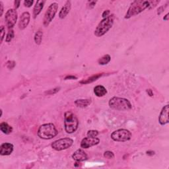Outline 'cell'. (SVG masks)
Here are the masks:
<instances>
[{
    "label": "cell",
    "mask_w": 169,
    "mask_h": 169,
    "mask_svg": "<svg viewBox=\"0 0 169 169\" xmlns=\"http://www.w3.org/2000/svg\"><path fill=\"white\" fill-rule=\"evenodd\" d=\"M33 3L34 1H33V0H32V1L31 0H27V1L24 2V5L27 7H31L33 4Z\"/></svg>",
    "instance_id": "cell-27"
},
{
    "label": "cell",
    "mask_w": 169,
    "mask_h": 169,
    "mask_svg": "<svg viewBox=\"0 0 169 169\" xmlns=\"http://www.w3.org/2000/svg\"><path fill=\"white\" fill-rule=\"evenodd\" d=\"M104 156L106 159H113L114 157V154L113 152H112L110 151H106L104 152Z\"/></svg>",
    "instance_id": "cell-24"
},
{
    "label": "cell",
    "mask_w": 169,
    "mask_h": 169,
    "mask_svg": "<svg viewBox=\"0 0 169 169\" xmlns=\"http://www.w3.org/2000/svg\"><path fill=\"white\" fill-rule=\"evenodd\" d=\"M71 2L70 1H67L66 2L65 5H64L62 8L61 11H59V17L60 19H63L64 18L66 17V16L69 14L70 11L71 10Z\"/></svg>",
    "instance_id": "cell-15"
},
{
    "label": "cell",
    "mask_w": 169,
    "mask_h": 169,
    "mask_svg": "<svg viewBox=\"0 0 169 169\" xmlns=\"http://www.w3.org/2000/svg\"><path fill=\"white\" fill-rule=\"evenodd\" d=\"M59 88H56V90L54 91L55 89H52L51 91H50L49 92H46L48 94H50V95H52V94H54V93H56V92H57L58 91H59Z\"/></svg>",
    "instance_id": "cell-32"
},
{
    "label": "cell",
    "mask_w": 169,
    "mask_h": 169,
    "mask_svg": "<svg viewBox=\"0 0 169 169\" xmlns=\"http://www.w3.org/2000/svg\"><path fill=\"white\" fill-rule=\"evenodd\" d=\"M96 3V2H94V1H91L88 2V7L89 9H92V8H94L95 5Z\"/></svg>",
    "instance_id": "cell-28"
},
{
    "label": "cell",
    "mask_w": 169,
    "mask_h": 169,
    "mask_svg": "<svg viewBox=\"0 0 169 169\" xmlns=\"http://www.w3.org/2000/svg\"><path fill=\"white\" fill-rule=\"evenodd\" d=\"M42 36H43V33L41 30L38 31L37 33H36L34 35V42L37 44V45H40V44H41L42 40Z\"/></svg>",
    "instance_id": "cell-21"
},
{
    "label": "cell",
    "mask_w": 169,
    "mask_h": 169,
    "mask_svg": "<svg viewBox=\"0 0 169 169\" xmlns=\"http://www.w3.org/2000/svg\"><path fill=\"white\" fill-rule=\"evenodd\" d=\"M31 19V15L29 12H24L21 15L19 22V28L20 30L25 29L29 25Z\"/></svg>",
    "instance_id": "cell-12"
},
{
    "label": "cell",
    "mask_w": 169,
    "mask_h": 169,
    "mask_svg": "<svg viewBox=\"0 0 169 169\" xmlns=\"http://www.w3.org/2000/svg\"><path fill=\"white\" fill-rule=\"evenodd\" d=\"M94 93L98 97H102L107 94V90L104 86L97 85L94 88Z\"/></svg>",
    "instance_id": "cell-17"
},
{
    "label": "cell",
    "mask_w": 169,
    "mask_h": 169,
    "mask_svg": "<svg viewBox=\"0 0 169 169\" xmlns=\"http://www.w3.org/2000/svg\"><path fill=\"white\" fill-rule=\"evenodd\" d=\"M20 4H21V2H20V1H15L14 5H15V8L16 9H18V8L19 7Z\"/></svg>",
    "instance_id": "cell-31"
},
{
    "label": "cell",
    "mask_w": 169,
    "mask_h": 169,
    "mask_svg": "<svg viewBox=\"0 0 169 169\" xmlns=\"http://www.w3.org/2000/svg\"><path fill=\"white\" fill-rule=\"evenodd\" d=\"M110 59H111L110 56L108 54H106L103 56L101 58H100L99 59L98 63L99 64H100V65H102V66L106 65V64H108L110 62Z\"/></svg>",
    "instance_id": "cell-20"
},
{
    "label": "cell",
    "mask_w": 169,
    "mask_h": 169,
    "mask_svg": "<svg viewBox=\"0 0 169 169\" xmlns=\"http://www.w3.org/2000/svg\"><path fill=\"white\" fill-rule=\"evenodd\" d=\"M0 7H1V14H0V15L2 16L3 13V4L2 2H0Z\"/></svg>",
    "instance_id": "cell-33"
},
{
    "label": "cell",
    "mask_w": 169,
    "mask_h": 169,
    "mask_svg": "<svg viewBox=\"0 0 169 169\" xmlns=\"http://www.w3.org/2000/svg\"><path fill=\"white\" fill-rule=\"evenodd\" d=\"M0 130L4 134H10L13 131V128L6 122H2L0 124Z\"/></svg>",
    "instance_id": "cell-19"
},
{
    "label": "cell",
    "mask_w": 169,
    "mask_h": 169,
    "mask_svg": "<svg viewBox=\"0 0 169 169\" xmlns=\"http://www.w3.org/2000/svg\"><path fill=\"white\" fill-rule=\"evenodd\" d=\"M99 134V132L97 130H88L87 131V136L91 138H95Z\"/></svg>",
    "instance_id": "cell-25"
},
{
    "label": "cell",
    "mask_w": 169,
    "mask_h": 169,
    "mask_svg": "<svg viewBox=\"0 0 169 169\" xmlns=\"http://www.w3.org/2000/svg\"><path fill=\"white\" fill-rule=\"evenodd\" d=\"M108 104L112 109L118 111H126L131 110L132 108V105L130 100L125 98L117 97V96L110 99Z\"/></svg>",
    "instance_id": "cell-4"
},
{
    "label": "cell",
    "mask_w": 169,
    "mask_h": 169,
    "mask_svg": "<svg viewBox=\"0 0 169 169\" xmlns=\"http://www.w3.org/2000/svg\"><path fill=\"white\" fill-rule=\"evenodd\" d=\"M91 103V99H78L75 101V105L79 108H84L88 105H90Z\"/></svg>",
    "instance_id": "cell-18"
},
{
    "label": "cell",
    "mask_w": 169,
    "mask_h": 169,
    "mask_svg": "<svg viewBox=\"0 0 169 169\" xmlns=\"http://www.w3.org/2000/svg\"><path fill=\"white\" fill-rule=\"evenodd\" d=\"M168 15H169V14L167 13L165 16H164V17H163L164 21H168Z\"/></svg>",
    "instance_id": "cell-35"
},
{
    "label": "cell",
    "mask_w": 169,
    "mask_h": 169,
    "mask_svg": "<svg viewBox=\"0 0 169 169\" xmlns=\"http://www.w3.org/2000/svg\"><path fill=\"white\" fill-rule=\"evenodd\" d=\"M100 143V139L96 138H91V137H87L82 139L81 142V147L83 149H88L91 147L96 146Z\"/></svg>",
    "instance_id": "cell-10"
},
{
    "label": "cell",
    "mask_w": 169,
    "mask_h": 169,
    "mask_svg": "<svg viewBox=\"0 0 169 169\" xmlns=\"http://www.w3.org/2000/svg\"><path fill=\"white\" fill-rule=\"evenodd\" d=\"M110 13V10H108V9L105 10V11H104L103 12V13H102V17L103 18H106V17H108V16H109Z\"/></svg>",
    "instance_id": "cell-29"
},
{
    "label": "cell",
    "mask_w": 169,
    "mask_h": 169,
    "mask_svg": "<svg viewBox=\"0 0 169 169\" xmlns=\"http://www.w3.org/2000/svg\"><path fill=\"white\" fill-rule=\"evenodd\" d=\"M79 120L73 112L67 111L64 114V127L67 134H73L77 130Z\"/></svg>",
    "instance_id": "cell-2"
},
{
    "label": "cell",
    "mask_w": 169,
    "mask_h": 169,
    "mask_svg": "<svg viewBox=\"0 0 169 169\" xmlns=\"http://www.w3.org/2000/svg\"><path fill=\"white\" fill-rule=\"evenodd\" d=\"M147 92L148 93V95H149L150 96H153V92L151 89H147Z\"/></svg>",
    "instance_id": "cell-34"
},
{
    "label": "cell",
    "mask_w": 169,
    "mask_h": 169,
    "mask_svg": "<svg viewBox=\"0 0 169 169\" xmlns=\"http://www.w3.org/2000/svg\"><path fill=\"white\" fill-rule=\"evenodd\" d=\"M58 9V4L57 3H53L50 4V5L48 7V9L46 11L45 15H44V17L43 19V24L44 27H47L50 25L52 20L54 19Z\"/></svg>",
    "instance_id": "cell-7"
},
{
    "label": "cell",
    "mask_w": 169,
    "mask_h": 169,
    "mask_svg": "<svg viewBox=\"0 0 169 169\" xmlns=\"http://www.w3.org/2000/svg\"><path fill=\"white\" fill-rule=\"evenodd\" d=\"M168 111H169V105L167 104L164 106L160 112L159 117V122L160 125L164 126L169 122L168 118Z\"/></svg>",
    "instance_id": "cell-11"
},
{
    "label": "cell",
    "mask_w": 169,
    "mask_h": 169,
    "mask_svg": "<svg viewBox=\"0 0 169 169\" xmlns=\"http://www.w3.org/2000/svg\"><path fill=\"white\" fill-rule=\"evenodd\" d=\"M15 36V34H14V32L13 30H11L9 33H7V36H6V38H5V41L6 42H9L12 41V39Z\"/></svg>",
    "instance_id": "cell-23"
},
{
    "label": "cell",
    "mask_w": 169,
    "mask_h": 169,
    "mask_svg": "<svg viewBox=\"0 0 169 169\" xmlns=\"http://www.w3.org/2000/svg\"><path fill=\"white\" fill-rule=\"evenodd\" d=\"M167 7V5H164V6H161L160 7H159V9H158V13H157V14H158V15H160L164 9H165V8H166Z\"/></svg>",
    "instance_id": "cell-30"
},
{
    "label": "cell",
    "mask_w": 169,
    "mask_h": 169,
    "mask_svg": "<svg viewBox=\"0 0 169 169\" xmlns=\"http://www.w3.org/2000/svg\"><path fill=\"white\" fill-rule=\"evenodd\" d=\"M102 76L101 74H98V75H94L92 76V77L88 78V79H87L86 81H81V83H83V84H87V83H91V82H93L95 81H96V80H97L99 77H100Z\"/></svg>",
    "instance_id": "cell-22"
},
{
    "label": "cell",
    "mask_w": 169,
    "mask_h": 169,
    "mask_svg": "<svg viewBox=\"0 0 169 169\" xmlns=\"http://www.w3.org/2000/svg\"><path fill=\"white\" fill-rule=\"evenodd\" d=\"M44 3H45V1H44V0H39V1H37V3H36V5H34L33 9L34 19L37 18V16L41 13V12L42 11L44 7Z\"/></svg>",
    "instance_id": "cell-16"
},
{
    "label": "cell",
    "mask_w": 169,
    "mask_h": 169,
    "mask_svg": "<svg viewBox=\"0 0 169 169\" xmlns=\"http://www.w3.org/2000/svg\"><path fill=\"white\" fill-rule=\"evenodd\" d=\"M17 12L15 9H10L6 12L5 21L8 29H11L13 28L17 21Z\"/></svg>",
    "instance_id": "cell-9"
},
{
    "label": "cell",
    "mask_w": 169,
    "mask_h": 169,
    "mask_svg": "<svg viewBox=\"0 0 169 169\" xmlns=\"http://www.w3.org/2000/svg\"><path fill=\"white\" fill-rule=\"evenodd\" d=\"M37 134L42 139H51L58 135V131L54 124H45L39 127Z\"/></svg>",
    "instance_id": "cell-5"
},
{
    "label": "cell",
    "mask_w": 169,
    "mask_h": 169,
    "mask_svg": "<svg viewBox=\"0 0 169 169\" xmlns=\"http://www.w3.org/2000/svg\"><path fill=\"white\" fill-rule=\"evenodd\" d=\"M5 29L3 26L1 27V42H3V38L5 37Z\"/></svg>",
    "instance_id": "cell-26"
},
{
    "label": "cell",
    "mask_w": 169,
    "mask_h": 169,
    "mask_svg": "<svg viewBox=\"0 0 169 169\" xmlns=\"http://www.w3.org/2000/svg\"><path fill=\"white\" fill-rule=\"evenodd\" d=\"M74 143V140L69 138H65L58 139L52 143L51 146L54 149V150L60 151L62 150L67 149L70 148L72 146V145Z\"/></svg>",
    "instance_id": "cell-8"
},
{
    "label": "cell",
    "mask_w": 169,
    "mask_h": 169,
    "mask_svg": "<svg viewBox=\"0 0 169 169\" xmlns=\"http://www.w3.org/2000/svg\"><path fill=\"white\" fill-rule=\"evenodd\" d=\"M150 5V1H143V0H136L132 2L130 7L127 11L125 15L126 19H128L131 17L142 13Z\"/></svg>",
    "instance_id": "cell-1"
},
{
    "label": "cell",
    "mask_w": 169,
    "mask_h": 169,
    "mask_svg": "<svg viewBox=\"0 0 169 169\" xmlns=\"http://www.w3.org/2000/svg\"><path fill=\"white\" fill-rule=\"evenodd\" d=\"M13 151V145L10 143H4L0 146V155L2 156L9 155Z\"/></svg>",
    "instance_id": "cell-14"
},
{
    "label": "cell",
    "mask_w": 169,
    "mask_h": 169,
    "mask_svg": "<svg viewBox=\"0 0 169 169\" xmlns=\"http://www.w3.org/2000/svg\"><path fill=\"white\" fill-rule=\"evenodd\" d=\"M114 21V15L108 16L107 17L104 18L96 27L95 31V35L97 37H101L105 34L113 26Z\"/></svg>",
    "instance_id": "cell-3"
},
{
    "label": "cell",
    "mask_w": 169,
    "mask_h": 169,
    "mask_svg": "<svg viewBox=\"0 0 169 169\" xmlns=\"http://www.w3.org/2000/svg\"><path fill=\"white\" fill-rule=\"evenodd\" d=\"M110 137L114 142H125L131 139V133L126 129H120L112 132Z\"/></svg>",
    "instance_id": "cell-6"
},
{
    "label": "cell",
    "mask_w": 169,
    "mask_h": 169,
    "mask_svg": "<svg viewBox=\"0 0 169 169\" xmlns=\"http://www.w3.org/2000/svg\"><path fill=\"white\" fill-rule=\"evenodd\" d=\"M72 158L74 160H75L76 162H82L88 159V156L87 153L84 152L81 149H79L76 151L74 153V154L72 155Z\"/></svg>",
    "instance_id": "cell-13"
}]
</instances>
